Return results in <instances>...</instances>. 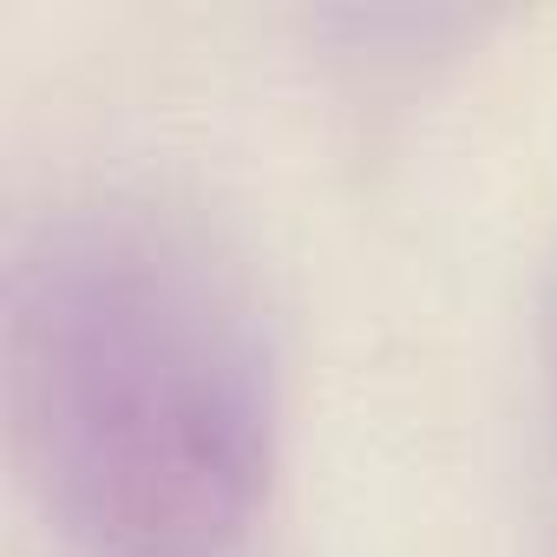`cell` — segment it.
I'll use <instances>...</instances> for the list:
<instances>
[{"instance_id":"6da1fadb","label":"cell","mask_w":557,"mask_h":557,"mask_svg":"<svg viewBox=\"0 0 557 557\" xmlns=\"http://www.w3.org/2000/svg\"><path fill=\"white\" fill-rule=\"evenodd\" d=\"M14 459L86 557H236L283 459V374L236 249L158 190L47 203L0 262Z\"/></svg>"}]
</instances>
